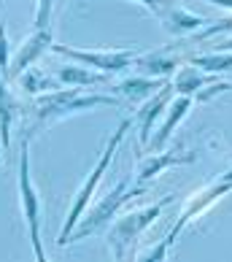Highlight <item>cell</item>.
<instances>
[{
    "label": "cell",
    "instance_id": "obj_23",
    "mask_svg": "<svg viewBox=\"0 0 232 262\" xmlns=\"http://www.w3.org/2000/svg\"><path fill=\"white\" fill-rule=\"evenodd\" d=\"M8 65H11V60H8V38H6V19H3V11H0V71H8Z\"/></svg>",
    "mask_w": 232,
    "mask_h": 262
},
{
    "label": "cell",
    "instance_id": "obj_6",
    "mask_svg": "<svg viewBox=\"0 0 232 262\" xmlns=\"http://www.w3.org/2000/svg\"><path fill=\"white\" fill-rule=\"evenodd\" d=\"M19 203H22V216L27 222V235L38 262L46 259V251L41 244V200H38L35 184L30 179V151H27V138L19 146Z\"/></svg>",
    "mask_w": 232,
    "mask_h": 262
},
{
    "label": "cell",
    "instance_id": "obj_18",
    "mask_svg": "<svg viewBox=\"0 0 232 262\" xmlns=\"http://www.w3.org/2000/svg\"><path fill=\"white\" fill-rule=\"evenodd\" d=\"M189 65L200 68L205 73H224V71H232V52H211V54H192Z\"/></svg>",
    "mask_w": 232,
    "mask_h": 262
},
{
    "label": "cell",
    "instance_id": "obj_10",
    "mask_svg": "<svg viewBox=\"0 0 232 262\" xmlns=\"http://www.w3.org/2000/svg\"><path fill=\"white\" fill-rule=\"evenodd\" d=\"M170 84L162 86L157 95H151L149 100H143V105L135 111V122H138V138L143 146H149L151 135H154V124L159 122V114L168 108V100H170Z\"/></svg>",
    "mask_w": 232,
    "mask_h": 262
},
{
    "label": "cell",
    "instance_id": "obj_16",
    "mask_svg": "<svg viewBox=\"0 0 232 262\" xmlns=\"http://www.w3.org/2000/svg\"><path fill=\"white\" fill-rule=\"evenodd\" d=\"M162 86H168L165 79H151V76H130V79H124L116 90H119L127 100H135V103H141V100H149L151 95H157Z\"/></svg>",
    "mask_w": 232,
    "mask_h": 262
},
{
    "label": "cell",
    "instance_id": "obj_20",
    "mask_svg": "<svg viewBox=\"0 0 232 262\" xmlns=\"http://www.w3.org/2000/svg\"><path fill=\"white\" fill-rule=\"evenodd\" d=\"M19 84H22V90L27 92H38V90H46V76L43 73H38L35 68H27V71L16 79Z\"/></svg>",
    "mask_w": 232,
    "mask_h": 262
},
{
    "label": "cell",
    "instance_id": "obj_5",
    "mask_svg": "<svg viewBox=\"0 0 232 262\" xmlns=\"http://www.w3.org/2000/svg\"><path fill=\"white\" fill-rule=\"evenodd\" d=\"M143 192H146V187H138V189H130V176H124L116 187L105 195L98 206H92V208H86L84 211V216L81 222L76 225V230L71 232V238H67V244H76V241H84V238H89L95 235L98 230H103L105 225H111V222L116 219V211H119L122 206H127L130 200L135 198H141Z\"/></svg>",
    "mask_w": 232,
    "mask_h": 262
},
{
    "label": "cell",
    "instance_id": "obj_24",
    "mask_svg": "<svg viewBox=\"0 0 232 262\" xmlns=\"http://www.w3.org/2000/svg\"><path fill=\"white\" fill-rule=\"evenodd\" d=\"M135 3H141L143 8H146V11H151L154 16H159V14L173 3V0H135Z\"/></svg>",
    "mask_w": 232,
    "mask_h": 262
},
{
    "label": "cell",
    "instance_id": "obj_15",
    "mask_svg": "<svg viewBox=\"0 0 232 262\" xmlns=\"http://www.w3.org/2000/svg\"><path fill=\"white\" fill-rule=\"evenodd\" d=\"M57 81L65 84V86H98V84H108L111 76L108 73H100V71H92L86 65H60L57 68Z\"/></svg>",
    "mask_w": 232,
    "mask_h": 262
},
{
    "label": "cell",
    "instance_id": "obj_17",
    "mask_svg": "<svg viewBox=\"0 0 232 262\" xmlns=\"http://www.w3.org/2000/svg\"><path fill=\"white\" fill-rule=\"evenodd\" d=\"M16 100L11 90H8V81L3 71H0V149H8L11 143V124H14V116H16Z\"/></svg>",
    "mask_w": 232,
    "mask_h": 262
},
{
    "label": "cell",
    "instance_id": "obj_21",
    "mask_svg": "<svg viewBox=\"0 0 232 262\" xmlns=\"http://www.w3.org/2000/svg\"><path fill=\"white\" fill-rule=\"evenodd\" d=\"M224 33H232V16L219 19V22H211L208 27L197 30V41H202V38H214V35H224Z\"/></svg>",
    "mask_w": 232,
    "mask_h": 262
},
{
    "label": "cell",
    "instance_id": "obj_22",
    "mask_svg": "<svg viewBox=\"0 0 232 262\" xmlns=\"http://www.w3.org/2000/svg\"><path fill=\"white\" fill-rule=\"evenodd\" d=\"M227 90H232V84H227V81H214V84H208V86H202V90L195 95V100H211V98H216V95H221V92H227Z\"/></svg>",
    "mask_w": 232,
    "mask_h": 262
},
{
    "label": "cell",
    "instance_id": "obj_25",
    "mask_svg": "<svg viewBox=\"0 0 232 262\" xmlns=\"http://www.w3.org/2000/svg\"><path fill=\"white\" fill-rule=\"evenodd\" d=\"M208 3H214L219 8H227V11H232V0H208Z\"/></svg>",
    "mask_w": 232,
    "mask_h": 262
},
{
    "label": "cell",
    "instance_id": "obj_11",
    "mask_svg": "<svg viewBox=\"0 0 232 262\" xmlns=\"http://www.w3.org/2000/svg\"><path fill=\"white\" fill-rule=\"evenodd\" d=\"M192 103H195V98H189V95H178L173 103H168V116H165V122L159 124V130L151 135V141H149V146L151 151H162L168 146V141H170V135L173 130L178 127V122L187 119V114L192 111Z\"/></svg>",
    "mask_w": 232,
    "mask_h": 262
},
{
    "label": "cell",
    "instance_id": "obj_26",
    "mask_svg": "<svg viewBox=\"0 0 232 262\" xmlns=\"http://www.w3.org/2000/svg\"><path fill=\"white\" fill-rule=\"evenodd\" d=\"M221 52H232V38H227V41L221 43Z\"/></svg>",
    "mask_w": 232,
    "mask_h": 262
},
{
    "label": "cell",
    "instance_id": "obj_14",
    "mask_svg": "<svg viewBox=\"0 0 232 262\" xmlns=\"http://www.w3.org/2000/svg\"><path fill=\"white\" fill-rule=\"evenodd\" d=\"M214 73H205L200 71L195 65H178V71L173 73V81H170V90L176 95H189V98H195V95L202 90V86L214 84Z\"/></svg>",
    "mask_w": 232,
    "mask_h": 262
},
{
    "label": "cell",
    "instance_id": "obj_19",
    "mask_svg": "<svg viewBox=\"0 0 232 262\" xmlns=\"http://www.w3.org/2000/svg\"><path fill=\"white\" fill-rule=\"evenodd\" d=\"M52 16H54V0H38L33 30H52Z\"/></svg>",
    "mask_w": 232,
    "mask_h": 262
},
{
    "label": "cell",
    "instance_id": "obj_2",
    "mask_svg": "<svg viewBox=\"0 0 232 262\" xmlns=\"http://www.w3.org/2000/svg\"><path fill=\"white\" fill-rule=\"evenodd\" d=\"M130 124H132V119H122V122H119V127H116V130L111 133V138L105 141V146H103V151H100V160L95 162L92 173L84 179V184L79 187V192L73 195V206H71V211H67V216H65V225H62V230H60L57 246H67V238H71V232H73V230H76V225L81 222L84 211L89 208V203H92V198H95V192H98V187H100L103 176L108 173V168H111V160H113L116 149H119V143L124 141V135H127Z\"/></svg>",
    "mask_w": 232,
    "mask_h": 262
},
{
    "label": "cell",
    "instance_id": "obj_12",
    "mask_svg": "<svg viewBox=\"0 0 232 262\" xmlns=\"http://www.w3.org/2000/svg\"><path fill=\"white\" fill-rule=\"evenodd\" d=\"M157 19L170 35H192V33L202 30V25H205V16L192 14V11H187V8L176 6V3H170Z\"/></svg>",
    "mask_w": 232,
    "mask_h": 262
},
{
    "label": "cell",
    "instance_id": "obj_3",
    "mask_svg": "<svg viewBox=\"0 0 232 262\" xmlns=\"http://www.w3.org/2000/svg\"><path fill=\"white\" fill-rule=\"evenodd\" d=\"M229 192H232V179H229V176H224V173H221L219 179L211 181L208 187L197 189L195 195H192V198L187 200V208L181 211L178 222L173 225V230L165 235V241H162V244H157L154 249H149V251H143L141 257H143V259H165V257H168V249H170L173 244H176L178 232H181V230H187V227L192 225V222L200 219L205 211H211V208H214L221 198H227Z\"/></svg>",
    "mask_w": 232,
    "mask_h": 262
},
{
    "label": "cell",
    "instance_id": "obj_13",
    "mask_svg": "<svg viewBox=\"0 0 232 262\" xmlns=\"http://www.w3.org/2000/svg\"><path fill=\"white\" fill-rule=\"evenodd\" d=\"M135 68L141 71V76H151V79H170L178 71L181 57L173 52H149L135 57Z\"/></svg>",
    "mask_w": 232,
    "mask_h": 262
},
{
    "label": "cell",
    "instance_id": "obj_7",
    "mask_svg": "<svg viewBox=\"0 0 232 262\" xmlns=\"http://www.w3.org/2000/svg\"><path fill=\"white\" fill-rule=\"evenodd\" d=\"M52 52L67 57V60L79 62V65H86L92 68V71H100V73H122L132 68L135 57L141 52L135 49H73V46H65V43H52Z\"/></svg>",
    "mask_w": 232,
    "mask_h": 262
},
{
    "label": "cell",
    "instance_id": "obj_4",
    "mask_svg": "<svg viewBox=\"0 0 232 262\" xmlns=\"http://www.w3.org/2000/svg\"><path fill=\"white\" fill-rule=\"evenodd\" d=\"M173 200L176 198L168 195L165 200L151 203V206H143L138 211H130V213H124V216H119L116 222H111V227H108V249H111V254L116 259L132 257L138 238L154 225V219H159V213L165 211Z\"/></svg>",
    "mask_w": 232,
    "mask_h": 262
},
{
    "label": "cell",
    "instance_id": "obj_1",
    "mask_svg": "<svg viewBox=\"0 0 232 262\" xmlns=\"http://www.w3.org/2000/svg\"><path fill=\"white\" fill-rule=\"evenodd\" d=\"M116 95H103V92H81V86L73 90H57V92H46L35 100L33 105V124L27 135L35 138L38 133H43L46 127L67 119L73 114H84L89 108H100V105H116Z\"/></svg>",
    "mask_w": 232,
    "mask_h": 262
},
{
    "label": "cell",
    "instance_id": "obj_8",
    "mask_svg": "<svg viewBox=\"0 0 232 262\" xmlns=\"http://www.w3.org/2000/svg\"><path fill=\"white\" fill-rule=\"evenodd\" d=\"M52 43H54L52 30H33L30 38H25L22 46L16 49V54L11 57V65H8V71H6V81H8V84L16 81L19 76L27 71V68L35 65V60H38V57H41L46 49H52Z\"/></svg>",
    "mask_w": 232,
    "mask_h": 262
},
{
    "label": "cell",
    "instance_id": "obj_9",
    "mask_svg": "<svg viewBox=\"0 0 232 262\" xmlns=\"http://www.w3.org/2000/svg\"><path fill=\"white\" fill-rule=\"evenodd\" d=\"M195 160H197L195 151H154L138 160V179L149 181L154 176H162L170 168H176V165H192Z\"/></svg>",
    "mask_w": 232,
    "mask_h": 262
}]
</instances>
